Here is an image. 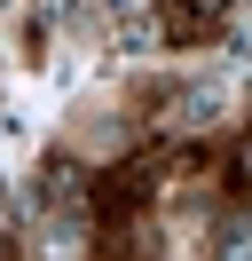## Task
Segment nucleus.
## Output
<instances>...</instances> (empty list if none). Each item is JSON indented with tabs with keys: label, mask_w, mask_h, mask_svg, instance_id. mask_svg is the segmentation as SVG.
I'll return each mask as SVG.
<instances>
[{
	"label": "nucleus",
	"mask_w": 252,
	"mask_h": 261,
	"mask_svg": "<svg viewBox=\"0 0 252 261\" xmlns=\"http://www.w3.org/2000/svg\"><path fill=\"white\" fill-rule=\"evenodd\" d=\"M220 261H252V214H236V222L220 229Z\"/></svg>",
	"instance_id": "f257e3e1"
}]
</instances>
